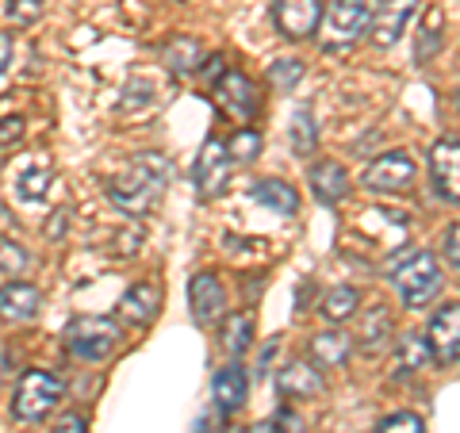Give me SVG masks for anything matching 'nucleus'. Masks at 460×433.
Wrapping results in <instances>:
<instances>
[{
	"label": "nucleus",
	"instance_id": "1",
	"mask_svg": "<svg viewBox=\"0 0 460 433\" xmlns=\"http://www.w3.org/2000/svg\"><path fill=\"white\" fill-rule=\"evenodd\" d=\"M172 177V162L162 154H135L119 177L108 181V199L127 215H146Z\"/></svg>",
	"mask_w": 460,
	"mask_h": 433
},
{
	"label": "nucleus",
	"instance_id": "2",
	"mask_svg": "<svg viewBox=\"0 0 460 433\" xmlns=\"http://www.w3.org/2000/svg\"><path fill=\"white\" fill-rule=\"evenodd\" d=\"M62 399H66V384L58 380L54 372L27 368L16 384V395H12V414H16L20 422H39V418H47Z\"/></svg>",
	"mask_w": 460,
	"mask_h": 433
},
{
	"label": "nucleus",
	"instance_id": "3",
	"mask_svg": "<svg viewBox=\"0 0 460 433\" xmlns=\"http://www.w3.org/2000/svg\"><path fill=\"white\" fill-rule=\"evenodd\" d=\"M392 280H395V287H399V296H402L407 307H422V303H429L438 296L441 265H438L434 253H419V250H414L407 261H399L392 269Z\"/></svg>",
	"mask_w": 460,
	"mask_h": 433
},
{
	"label": "nucleus",
	"instance_id": "4",
	"mask_svg": "<svg viewBox=\"0 0 460 433\" xmlns=\"http://www.w3.org/2000/svg\"><path fill=\"white\" fill-rule=\"evenodd\" d=\"M119 323L111 319H100V314H81L66 326V345L69 353L81 357V360H108L119 345Z\"/></svg>",
	"mask_w": 460,
	"mask_h": 433
},
{
	"label": "nucleus",
	"instance_id": "5",
	"mask_svg": "<svg viewBox=\"0 0 460 433\" xmlns=\"http://www.w3.org/2000/svg\"><path fill=\"white\" fill-rule=\"evenodd\" d=\"M368 0H334L326 8L323 23V50H345L368 31Z\"/></svg>",
	"mask_w": 460,
	"mask_h": 433
},
{
	"label": "nucleus",
	"instance_id": "6",
	"mask_svg": "<svg viewBox=\"0 0 460 433\" xmlns=\"http://www.w3.org/2000/svg\"><path fill=\"white\" fill-rule=\"evenodd\" d=\"M419 181V165L407 150H387L365 169V189L372 192H407Z\"/></svg>",
	"mask_w": 460,
	"mask_h": 433
},
{
	"label": "nucleus",
	"instance_id": "7",
	"mask_svg": "<svg viewBox=\"0 0 460 433\" xmlns=\"http://www.w3.org/2000/svg\"><path fill=\"white\" fill-rule=\"evenodd\" d=\"M230 169H234V157H230L223 138H208V146L196 157V196L199 199H215L226 184H230Z\"/></svg>",
	"mask_w": 460,
	"mask_h": 433
},
{
	"label": "nucleus",
	"instance_id": "8",
	"mask_svg": "<svg viewBox=\"0 0 460 433\" xmlns=\"http://www.w3.org/2000/svg\"><path fill=\"white\" fill-rule=\"evenodd\" d=\"M426 345H429V360H438L445 368L456 365V357H460V307L456 303H445L434 319H429Z\"/></svg>",
	"mask_w": 460,
	"mask_h": 433
},
{
	"label": "nucleus",
	"instance_id": "9",
	"mask_svg": "<svg viewBox=\"0 0 460 433\" xmlns=\"http://www.w3.org/2000/svg\"><path fill=\"white\" fill-rule=\"evenodd\" d=\"M215 100H219V108L230 111L234 119H253L257 108H261L257 84L246 74H238V69H223V77L215 81Z\"/></svg>",
	"mask_w": 460,
	"mask_h": 433
},
{
	"label": "nucleus",
	"instance_id": "10",
	"mask_svg": "<svg viewBox=\"0 0 460 433\" xmlns=\"http://www.w3.org/2000/svg\"><path fill=\"white\" fill-rule=\"evenodd\" d=\"M272 20H277V31L284 39H292V42L311 39L323 20V0H277Z\"/></svg>",
	"mask_w": 460,
	"mask_h": 433
},
{
	"label": "nucleus",
	"instance_id": "11",
	"mask_svg": "<svg viewBox=\"0 0 460 433\" xmlns=\"http://www.w3.org/2000/svg\"><path fill=\"white\" fill-rule=\"evenodd\" d=\"M414 8H419V0H380L376 12L368 16V31H372V42H376L380 50L395 47L407 31V23L414 16Z\"/></svg>",
	"mask_w": 460,
	"mask_h": 433
},
{
	"label": "nucleus",
	"instance_id": "12",
	"mask_svg": "<svg viewBox=\"0 0 460 433\" xmlns=\"http://www.w3.org/2000/svg\"><path fill=\"white\" fill-rule=\"evenodd\" d=\"M429 169H434V189L441 199L456 204L460 199V142L449 138H438L434 150H429Z\"/></svg>",
	"mask_w": 460,
	"mask_h": 433
},
{
	"label": "nucleus",
	"instance_id": "13",
	"mask_svg": "<svg viewBox=\"0 0 460 433\" xmlns=\"http://www.w3.org/2000/svg\"><path fill=\"white\" fill-rule=\"evenodd\" d=\"M189 307H192V319L199 326L215 323L226 307V287L219 284V277H211V272H196L189 280Z\"/></svg>",
	"mask_w": 460,
	"mask_h": 433
},
{
	"label": "nucleus",
	"instance_id": "14",
	"mask_svg": "<svg viewBox=\"0 0 460 433\" xmlns=\"http://www.w3.org/2000/svg\"><path fill=\"white\" fill-rule=\"evenodd\" d=\"M42 307V296L35 284L27 280H8L0 287V319L4 323H31Z\"/></svg>",
	"mask_w": 460,
	"mask_h": 433
},
{
	"label": "nucleus",
	"instance_id": "15",
	"mask_svg": "<svg viewBox=\"0 0 460 433\" xmlns=\"http://www.w3.org/2000/svg\"><path fill=\"white\" fill-rule=\"evenodd\" d=\"M157 307H162V287L150 280H138L135 287H127V296L119 299V319L131 326H146L157 319Z\"/></svg>",
	"mask_w": 460,
	"mask_h": 433
},
{
	"label": "nucleus",
	"instance_id": "16",
	"mask_svg": "<svg viewBox=\"0 0 460 433\" xmlns=\"http://www.w3.org/2000/svg\"><path fill=\"white\" fill-rule=\"evenodd\" d=\"M277 392L284 399H314V395H323V376L307 360H288L277 372Z\"/></svg>",
	"mask_w": 460,
	"mask_h": 433
},
{
	"label": "nucleus",
	"instance_id": "17",
	"mask_svg": "<svg viewBox=\"0 0 460 433\" xmlns=\"http://www.w3.org/2000/svg\"><path fill=\"white\" fill-rule=\"evenodd\" d=\"M349 172H345L338 162H319V165H311V189L314 196H319V204L326 208H334L341 204L345 196H349Z\"/></svg>",
	"mask_w": 460,
	"mask_h": 433
},
{
	"label": "nucleus",
	"instance_id": "18",
	"mask_svg": "<svg viewBox=\"0 0 460 433\" xmlns=\"http://www.w3.org/2000/svg\"><path fill=\"white\" fill-rule=\"evenodd\" d=\"M353 353V338L341 334V330H319L311 338V360L319 368H341Z\"/></svg>",
	"mask_w": 460,
	"mask_h": 433
},
{
	"label": "nucleus",
	"instance_id": "19",
	"mask_svg": "<svg viewBox=\"0 0 460 433\" xmlns=\"http://www.w3.org/2000/svg\"><path fill=\"white\" fill-rule=\"evenodd\" d=\"M211 395L219 402V411H238L250 395V380H246V368L242 365H226L219 368V376L211 384Z\"/></svg>",
	"mask_w": 460,
	"mask_h": 433
},
{
	"label": "nucleus",
	"instance_id": "20",
	"mask_svg": "<svg viewBox=\"0 0 460 433\" xmlns=\"http://www.w3.org/2000/svg\"><path fill=\"white\" fill-rule=\"evenodd\" d=\"M250 196H253L261 208H269L272 215H296V211H299V196H296V189H292L288 181H277V177L253 181Z\"/></svg>",
	"mask_w": 460,
	"mask_h": 433
},
{
	"label": "nucleus",
	"instance_id": "21",
	"mask_svg": "<svg viewBox=\"0 0 460 433\" xmlns=\"http://www.w3.org/2000/svg\"><path fill=\"white\" fill-rule=\"evenodd\" d=\"M361 349L365 353H380L387 341H392V311L384 307V303H376V307H368L365 311V319H361Z\"/></svg>",
	"mask_w": 460,
	"mask_h": 433
},
{
	"label": "nucleus",
	"instance_id": "22",
	"mask_svg": "<svg viewBox=\"0 0 460 433\" xmlns=\"http://www.w3.org/2000/svg\"><path fill=\"white\" fill-rule=\"evenodd\" d=\"M441 23H445V12H441V8H429L426 20H422V31H419V47H414V62H419V66L434 62V54L445 47Z\"/></svg>",
	"mask_w": 460,
	"mask_h": 433
},
{
	"label": "nucleus",
	"instance_id": "23",
	"mask_svg": "<svg viewBox=\"0 0 460 433\" xmlns=\"http://www.w3.org/2000/svg\"><path fill=\"white\" fill-rule=\"evenodd\" d=\"M357 303H361V292L349 284H338V287H330V292L323 296V319L330 323H345V319H353V311H357Z\"/></svg>",
	"mask_w": 460,
	"mask_h": 433
},
{
	"label": "nucleus",
	"instance_id": "24",
	"mask_svg": "<svg viewBox=\"0 0 460 433\" xmlns=\"http://www.w3.org/2000/svg\"><path fill=\"white\" fill-rule=\"evenodd\" d=\"M199 57H204V50H199V42L189 35L172 39L165 47V66L172 74H192V69H199Z\"/></svg>",
	"mask_w": 460,
	"mask_h": 433
},
{
	"label": "nucleus",
	"instance_id": "25",
	"mask_svg": "<svg viewBox=\"0 0 460 433\" xmlns=\"http://www.w3.org/2000/svg\"><path fill=\"white\" fill-rule=\"evenodd\" d=\"M288 138H292V150L299 157H311L314 154V142H319V127L311 119V108H296L292 115V127H288Z\"/></svg>",
	"mask_w": 460,
	"mask_h": 433
},
{
	"label": "nucleus",
	"instance_id": "26",
	"mask_svg": "<svg viewBox=\"0 0 460 433\" xmlns=\"http://www.w3.org/2000/svg\"><path fill=\"white\" fill-rule=\"evenodd\" d=\"M304 74H307V66L299 62V57H277V62L269 66V84L277 93H292L299 81H304Z\"/></svg>",
	"mask_w": 460,
	"mask_h": 433
},
{
	"label": "nucleus",
	"instance_id": "27",
	"mask_svg": "<svg viewBox=\"0 0 460 433\" xmlns=\"http://www.w3.org/2000/svg\"><path fill=\"white\" fill-rule=\"evenodd\" d=\"M50 184H54V172L50 169H27L23 177L16 181V196L27 199V204H39V199H47Z\"/></svg>",
	"mask_w": 460,
	"mask_h": 433
},
{
	"label": "nucleus",
	"instance_id": "28",
	"mask_svg": "<svg viewBox=\"0 0 460 433\" xmlns=\"http://www.w3.org/2000/svg\"><path fill=\"white\" fill-rule=\"evenodd\" d=\"M223 338H226V349H230V357H242V353H246L250 345H253V314H250V311L234 314Z\"/></svg>",
	"mask_w": 460,
	"mask_h": 433
},
{
	"label": "nucleus",
	"instance_id": "29",
	"mask_svg": "<svg viewBox=\"0 0 460 433\" xmlns=\"http://www.w3.org/2000/svg\"><path fill=\"white\" fill-rule=\"evenodd\" d=\"M261 131H253V127H242V131H234L230 135V142H226V150H230V157L234 162H253L257 154H261Z\"/></svg>",
	"mask_w": 460,
	"mask_h": 433
},
{
	"label": "nucleus",
	"instance_id": "30",
	"mask_svg": "<svg viewBox=\"0 0 460 433\" xmlns=\"http://www.w3.org/2000/svg\"><path fill=\"white\" fill-rule=\"evenodd\" d=\"M426 365H429V345H426V338L407 334V338L399 341V368L419 372V368H426Z\"/></svg>",
	"mask_w": 460,
	"mask_h": 433
},
{
	"label": "nucleus",
	"instance_id": "31",
	"mask_svg": "<svg viewBox=\"0 0 460 433\" xmlns=\"http://www.w3.org/2000/svg\"><path fill=\"white\" fill-rule=\"evenodd\" d=\"M23 269H27V250L12 238H0V272L4 277H20Z\"/></svg>",
	"mask_w": 460,
	"mask_h": 433
},
{
	"label": "nucleus",
	"instance_id": "32",
	"mask_svg": "<svg viewBox=\"0 0 460 433\" xmlns=\"http://www.w3.org/2000/svg\"><path fill=\"white\" fill-rule=\"evenodd\" d=\"M376 433H426L422 418L411 414V411H399V414H387L384 422L376 426Z\"/></svg>",
	"mask_w": 460,
	"mask_h": 433
},
{
	"label": "nucleus",
	"instance_id": "33",
	"mask_svg": "<svg viewBox=\"0 0 460 433\" xmlns=\"http://www.w3.org/2000/svg\"><path fill=\"white\" fill-rule=\"evenodd\" d=\"M8 16L16 23H35L42 16V0H8Z\"/></svg>",
	"mask_w": 460,
	"mask_h": 433
},
{
	"label": "nucleus",
	"instance_id": "34",
	"mask_svg": "<svg viewBox=\"0 0 460 433\" xmlns=\"http://www.w3.org/2000/svg\"><path fill=\"white\" fill-rule=\"evenodd\" d=\"M269 429L272 433H304V418H299L292 407H280L277 418L269 422Z\"/></svg>",
	"mask_w": 460,
	"mask_h": 433
},
{
	"label": "nucleus",
	"instance_id": "35",
	"mask_svg": "<svg viewBox=\"0 0 460 433\" xmlns=\"http://www.w3.org/2000/svg\"><path fill=\"white\" fill-rule=\"evenodd\" d=\"M20 135H23V119H20V115H8V119H0V150L12 146Z\"/></svg>",
	"mask_w": 460,
	"mask_h": 433
},
{
	"label": "nucleus",
	"instance_id": "36",
	"mask_svg": "<svg viewBox=\"0 0 460 433\" xmlns=\"http://www.w3.org/2000/svg\"><path fill=\"white\" fill-rule=\"evenodd\" d=\"M54 433H89V422L81 414H66V418H58Z\"/></svg>",
	"mask_w": 460,
	"mask_h": 433
},
{
	"label": "nucleus",
	"instance_id": "37",
	"mask_svg": "<svg viewBox=\"0 0 460 433\" xmlns=\"http://www.w3.org/2000/svg\"><path fill=\"white\" fill-rule=\"evenodd\" d=\"M456 238H460V226L453 223L449 230H445V257H449V265H453V269L460 265V250H456Z\"/></svg>",
	"mask_w": 460,
	"mask_h": 433
},
{
	"label": "nucleus",
	"instance_id": "38",
	"mask_svg": "<svg viewBox=\"0 0 460 433\" xmlns=\"http://www.w3.org/2000/svg\"><path fill=\"white\" fill-rule=\"evenodd\" d=\"M12 66V35L8 31H0V74Z\"/></svg>",
	"mask_w": 460,
	"mask_h": 433
},
{
	"label": "nucleus",
	"instance_id": "39",
	"mask_svg": "<svg viewBox=\"0 0 460 433\" xmlns=\"http://www.w3.org/2000/svg\"><path fill=\"white\" fill-rule=\"evenodd\" d=\"M62 226H66V211H58V215H54V226H50V238L62 234Z\"/></svg>",
	"mask_w": 460,
	"mask_h": 433
}]
</instances>
